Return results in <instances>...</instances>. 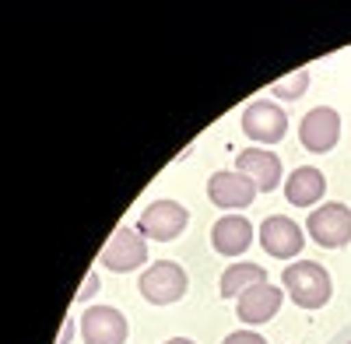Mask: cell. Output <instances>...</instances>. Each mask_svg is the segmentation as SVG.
Instances as JSON below:
<instances>
[{
	"label": "cell",
	"instance_id": "6da1fadb",
	"mask_svg": "<svg viewBox=\"0 0 351 344\" xmlns=\"http://www.w3.org/2000/svg\"><path fill=\"white\" fill-rule=\"evenodd\" d=\"M281 288L291 295L299 309H324L334 295V281L330 271L324 264H313V260H295L281 271Z\"/></svg>",
	"mask_w": 351,
	"mask_h": 344
},
{
	"label": "cell",
	"instance_id": "7a4b0ae2",
	"mask_svg": "<svg viewBox=\"0 0 351 344\" xmlns=\"http://www.w3.org/2000/svg\"><path fill=\"white\" fill-rule=\"evenodd\" d=\"M306 236L324 246V249H341L351 243V208L341 204V200H330V204H319L309 211L306 218Z\"/></svg>",
	"mask_w": 351,
	"mask_h": 344
},
{
	"label": "cell",
	"instance_id": "3957f363",
	"mask_svg": "<svg viewBox=\"0 0 351 344\" xmlns=\"http://www.w3.org/2000/svg\"><path fill=\"white\" fill-rule=\"evenodd\" d=\"M190 288V278L186 271L176 264V260H158L152 264L148 271L141 274L137 281V292L148 299L152 306H172V302H180Z\"/></svg>",
	"mask_w": 351,
	"mask_h": 344
},
{
	"label": "cell",
	"instance_id": "277c9868",
	"mask_svg": "<svg viewBox=\"0 0 351 344\" xmlns=\"http://www.w3.org/2000/svg\"><path fill=\"white\" fill-rule=\"evenodd\" d=\"M190 225V211L180 204V200H155L141 211L137 218V232L144 239H155V243H172L183 236V228Z\"/></svg>",
	"mask_w": 351,
	"mask_h": 344
},
{
	"label": "cell",
	"instance_id": "5b68a950",
	"mask_svg": "<svg viewBox=\"0 0 351 344\" xmlns=\"http://www.w3.org/2000/svg\"><path fill=\"white\" fill-rule=\"evenodd\" d=\"M256 239H260L263 253L274 256V260H295L306 246L299 221H291L288 214H267L256 228Z\"/></svg>",
	"mask_w": 351,
	"mask_h": 344
},
{
	"label": "cell",
	"instance_id": "8992f818",
	"mask_svg": "<svg viewBox=\"0 0 351 344\" xmlns=\"http://www.w3.org/2000/svg\"><path fill=\"white\" fill-rule=\"evenodd\" d=\"M144 264H148V239H144L137 228L120 225L102 249V267L112 271V274H130Z\"/></svg>",
	"mask_w": 351,
	"mask_h": 344
},
{
	"label": "cell",
	"instance_id": "52a82bcc",
	"mask_svg": "<svg viewBox=\"0 0 351 344\" xmlns=\"http://www.w3.org/2000/svg\"><path fill=\"white\" fill-rule=\"evenodd\" d=\"M299 140L302 148L313 151V155H327L337 148L341 140V112L330 109V106H313L302 123H299Z\"/></svg>",
	"mask_w": 351,
	"mask_h": 344
},
{
	"label": "cell",
	"instance_id": "ba28073f",
	"mask_svg": "<svg viewBox=\"0 0 351 344\" xmlns=\"http://www.w3.org/2000/svg\"><path fill=\"white\" fill-rule=\"evenodd\" d=\"M243 134L253 145H278L288 134V116L285 109L274 106L271 99H256L243 109Z\"/></svg>",
	"mask_w": 351,
	"mask_h": 344
},
{
	"label": "cell",
	"instance_id": "9c48e42d",
	"mask_svg": "<svg viewBox=\"0 0 351 344\" xmlns=\"http://www.w3.org/2000/svg\"><path fill=\"white\" fill-rule=\"evenodd\" d=\"M256 193H260L256 183L236 169H221L208 180V200L215 208H225L228 214H239L243 208H250Z\"/></svg>",
	"mask_w": 351,
	"mask_h": 344
},
{
	"label": "cell",
	"instance_id": "30bf717a",
	"mask_svg": "<svg viewBox=\"0 0 351 344\" xmlns=\"http://www.w3.org/2000/svg\"><path fill=\"white\" fill-rule=\"evenodd\" d=\"M127 317L116 306H92L81 312V337L84 344H127Z\"/></svg>",
	"mask_w": 351,
	"mask_h": 344
},
{
	"label": "cell",
	"instance_id": "8fae6325",
	"mask_svg": "<svg viewBox=\"0 0 351 344\" xmlns=\"http://www.w3.org/2000/svg\"><path fill=\"white\" fill-rule=\"evenodd\" d=\"M285 302V288H278V284L263 281V284H253L250 292H243L236 299V317L246 323V327H260L278 317V309Z\"/></svg>",
	"mask_w": 351,
	"mask_h": 344
},
{
	"label": "cell",
	"instance_id": "7c38bea8",
	"mask_svg": "<svg viewBox=\"0 0 351 344\" xmlns=\"http://www.w3.org/2000/svg\"><path fill=\"white\" fill-rule=\"evenodd\" d=\"M256 239V228L250 225V218L243 214H221L215 225H211V246L215 253L228 256V260H236V256H243Z\"/></svg>",
	"mask_w": 351,
	"mask_h": 344
},
{
	"label": "cell",
	"instance_id": "4fadbf2b",
	"mask_svg": "<svg viewBox=\"0 0 351 344\" xmlns=\"http://www.w3.org/2000/svg\"><path fill=\"white\" fill-rule=\"evenodd\" d=\"M236 172L250 176L256 183L260 193H274L285 180H281V158L267 148H246L236 155Z\"/></svg>",
	"mask_w": 351,
	"mask_h": 344
},
{
	"label": "cell",
	"instance_id": "5bb4252c",
	"mask_svg": "<svg viewBox=\"0 0 351 344\" xmlns=\"http://www.w3.org/2000/svg\"><path fill=\"white\" fill-rule=\"evenodd\" d=\"M324 193H327V180H324V172H319L316 165H299L285 180V197H288V204H295V208L319 204Z\"/></svg>",
	"mask_w": 351,
	"mask_h": 344
},
{
	"label": "cell",
	"instance_id": "9a60e30c",
	"mask_svg": "<svg viewBox=\"0 0 351 344\" xmlns=\"http://www.w3.org/2000/svg\"><path fill=\"white\" fill-rule=\"evenodd\" d=\"M267 281V271H263L260 264H228L221 281H218V295L221 299H239L243 292H250L253 284H263Z\"/></svg>",
	"mask_w": 351,
	"mask_h": 344
},
{
	"label": "cell",
	"instance_id": "2e32d148",
	"mask_svg": "<svg viewBox=\"0 0 351 344\" xmlns=\"http://www.w3.org/2000/svg\"><path fill=\"white\" fill-rule=\"evenodd\" d=\"M306 88H309V71L302 67V71H291L288 77H278L271 84V95H278V99H299Z\"/></svg>",
	"mask_w": 351,
	"mask_h": 344
},
{
	"label": "cell",
	"instance_id": "e0dca14e",
	"mask_svg": "<svg viewBox=\"0 0 351 344\" xmlns=\"http://www.w3.org/2000/svg\"><path fill=\"white\" fill-rule=\"evenodd\" d=\"M95 292H99V271H88L84 281H81V288L74 292V302H88Z\"/></svg>",
	"mask_w": 351,
	"mask_h": 344
},
{
	"label": "cell",
	"instance_id": "ac0fdd59",
	"mask_svg": "<svg viewBox=\"0 0 351 344\" xmlns=\"http://www.w3.org/2000/svg\"><path fill=\"white\" fill-rule=\"evenodd\" d=\"M221 344H267V341H263V334H256V330H232Z\"/></svg>",
	"mask_w": 351,
	"mask_h": 344
},
{
	"label": "cell",
	"instance_id": "d6986e66",
	"mask_svg": "<svg viewBox=\"0 0 351 344\" xmlns=\"http://www.w3.org/2000/svg\"><path fill=\"white\" fill-rule=\"evenodd\" d=\"M71 337H74V320H64V330L56 337V344H71Z\"/></svg>",
	"mask_w": 351,
	"mask_h": 344
},
{
	"label": "cell",
	"instance_id": "ffe728a7",
	"mask_svg": "<svg viewBox=\"0 0 351 344\" xmlns=\"http://www.w3.org/2000/svg\"><path fill=\"white\" fill-rule=\"evenodd\" d=\"M162 344H193L190 337H169V341H162Z\"/></svg>",
	"mask_w": 351,
	"mask_h": 344
}]
</instances>
